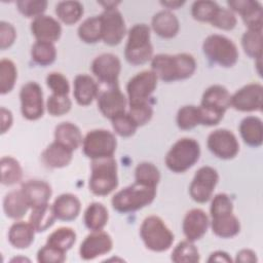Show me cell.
<instances>
[{
  "mask_svg": "<svg viewBox=\"0 0 263 263\" xmlns=\"http://www.w3.org/2000/svg\"><path fill=\"white\" fill-rule=\"evenodd\" d=\"M196 70V61L190 53H159L151 60V71L164 82L184 80L191 77Z\"/></svg>",
  "mask_w": 263,
  "mask_h": 263,
  "instance_id": "1",
  "label": "cell"
},
{
  "mask_svg": "<svg viewBox=\"0 0 263 263\" xmlns=\"http://www.w3.org/2000/svg\"><path fill=\"white\" fill-rule=\"evenodd\" d=\"M228 89L221 84H214L208 87L202 93L199 109L200 124L206 126L217 125L230 107Z\"/></svg>",
  "mask_w": 263,
  "mask_h": 263,
  "instance_id": "2",
  "label": "cell"
},
{
  "mask_svg": "<svg viewBox=\"0 0 263 263\" xmlns=\"http://www.w3.org/2000/svg\"><path fill=\"white\" fill-rule=\"evenodd\" d=\"M156 188L135 182L115 193L111 199L112 206L118 213H133L153 202Z\"/></svg>",
  "mask_w": 263,
  "mask_h": 263,
  "instance_id": "3",
  "label": "cell"
},
{
  "mask_svg": "<svg viewBox=\"0 0 263 263\" xmlns=\"http://www.w3.org/2000/svg\"><path fill=\"white\" fill-rule=\"evenodd\" d=\"M150 38L151 29L146 24H136L128 30L124 58L130 65L141 66L152 60L153 46Z\"/></svg>",
  "mask_w": 263,
  "mask_h": 263,
  "instance_id": "4",
  "label": "cell"
},
{
  "mask_svg": "<svg viewBox=\"0 0 263 263\" xmlns=\"http://www.w3.org/2000/svg\"><path fill=\"white\" fill-rule=\"evenodd\" d=\"M118 186L117 163L114 157L91 160L88 187L92 194L106 196Z\"/></svg>",
  "mask_w": 263,
  "mask_h": 263,
  "instance_id": "5",
  "label": "cell"
},
{
  "mask_svg": "<svg viewBox=\"0 0 263 263\" xmlns=\"http://www.w3.org/2000/svg\"><path fill=\"white\" fill-rule=\"evenodd\" d=\"M200 157V146L192 138L178 140L165 155L166 167L176 174H182L191 168Z\"/></svg>",
  "mask_w": 263,
  "mask_h": 263,
  "instance_id": "6",
  "label": "cell"
},
{
  "mask_svg": "<svg viewBox=\"0 0 263 263\" xmlns=\"http://www.w3.org/2000/svg\"><path fill=\"white\" fill-rule=\"evenodd\" d=\"M140 236L145 247L156 253L167 251L174 242V233L158 216L145 218L140 227Z\"/></svg>",
  "mask_w": 263,
  "mask_h": 263,
  "instance_id": "7",
  "label": "cell"
},
{
  "mask_svg": "<svg viewBox=\"0 0 263 263\" xmlns=\"http://www.w3.org/2000/svg\"><path fill=\"white\" fill-rule=\"evenodd\" d=\"M202 51L210 62L224 68L233 67L238 61V49L236 45L224 35H209L203 40Z\"/></svg>",
  "mask_w": 263,
  "mask_h": 263,
  "instance_id": "8",
  "label": "cell"
},
{
  "mask_svg": "<svg viewBox=\"0 0 263 263\" xmlns=\"http://www.w3.org/2000/svg\"><path fill=\"white\" fill-rule=\"evenodd\" d=\"M117 141L113 133L104 128L89 130L82 141V151L91 160L113 157Z\"/></svg>",
  "mask_w": 263,
  "mask_h": 263,
  "instance_id": "9",
  "label": "cell"
},
{
  "mask_svg": "<svg viewBox=\"0 0 263 263\" xmlns=\"http://www.w3.org/2000/svg\"><path fill=\"white\" fill-rule=\"evenodd\" d=\"M219 182L218 172L209 165L201 166L195 173L190 186L189 194L198 203H204L213 197V192Z\"/></svg>",
  "mask_w": 263,
  "mask_h": 263,
  "instance_id": "10",
  "label": "cell"
},
{
  "mask_svg": "<svg viewBox=\"0 0 263 263\" xmlns=\"http://www.w3.org/2000/svg\"><path fill=\"white\" fill-rule=\"evenodd\" d=\"M157 76L151 70H144L133 76L126 84L128 105L148 102L157 87Z\"/></svg>",
  "mask_w": 263,
  "mask_h": 263,
  "instance_id": "11",
  "label": "cell"
},
{
  "mask_svg": "<svg viewBox=\"0 0 263 263\" xmlns=\"http://www.w3.org/2000/svg\"><path fill=\"white\" fill-rule=\"evenodd\" d=\"M21 112L28 120H38L43 116L44 103L41 86L35 81L24 84L20 90Z\"/></svg>",
  "mask_w": 263,
  "mask_h": 263,
  "instance_id": "12",
  "label": "cell"
},
{
  "mask_svg": "<svg viewBox=\"0 0 263 263\" xmlns=\"http://www.w3.org/2000/svg\"><path fill=\"white\" fill-rule=\"evenodd\" d=\"M206 146L212 154L224 160L234 158L239 152V144L235 135L226 128L213 130L208 137Z\"/></svg>",
  "mask_w": 263,
  "mask_h": 263,
  "instance_id": "13",
  "label": "cell"
},
{
  "mask_svg": "<svg viewBox=\"0 0 263 263\" xmlns=\"http://www.w3.org/2000/svg\"><path fill=\"white\" fill-rule=\"evenodd\" d=\"M263 106V86L261 83H249L230 97V107L240 112L261 111Z\"/></svg>",
  "mask_w": 263,
  "mask_h": 263,
  "instance_id": "14",
  "label": "cell"
},
{
  "mask_svg": "<svg viewBox=\"0 0 263 263\" xmlns=\"http://www.w3.org/2000/svg\"><path fill=\"white\" fill-rule=\"evenodd\" d=\"M100 18L104 43L110 46L118 45L126 34V26L121 12L117 8L104 10Z\"/></svg>",
  "mask_w": 263,
  "mask_h": 263,
  "instance_id": "15",
  "label": "cell"
},
{
  "mask_svg": "<svg viewBox=\"0 0 263 263\" xmlns=\"http://www.w3.org/2000/svg\"><path fill=\"white\" fill-rule=\"evenodd\" d=\"M120 71V60L113 53H102L96 57L91 63L92 74L105 86L119 85L118 78Z\"/></svg>",
  "mask_w": 263,
  "mask_h": 263,
  "instance_id": "16",
  "label": "cell"
},
{
  "mask_svg": "<svg viewBox=\"0 0 263 263\" xmlns=\"http://www.w3.org/2000/svg\"><path fill=\"white\" fill-rule=\"evenodd\" d=\"M97 100L100 112L104 117L110 120L124 113L128 103L127 98L120 90L119 85L106 86L103 90H99Z\"/></svg>",
  "mask_w": 263,
  "mask_h": 263,
  "instance_id": "17",
  "label": "cell"
},
{
  "mask_svg": "<svg viewBox=\"0 0 263 263\" xmlns=\"http://www.w3.org/2000/svg\"><path fill=\"white\" fill-rule=\"evenodd\" d=\"M113 248L112 237L103 230L91 231L81 242L79 255L82 260H93L111 252Z\"/></svg>",
  "mask_w": 263,
  "mask_h": 263,
  "instance_id": "18",
  "label": "cell"
},
{
  "mask_svg": "<svg viewBox=\"0 0 263 263\" xmlns=\"http://www.w3.org/2000/svg\"><path fill=\"white\" fill-rule=\"evenodd\" d=\"M229 9L240 14L248 30L262 31L263 9L258 1L254 0H232L227 1Z\"/></svg>",
  "mask_w": 263,
  "mask_h": 263,
  "instance_id": "19",
  "label": "cell"
},
{
  "mask_svg": "<svg viewBox=\"0 0 263 263\" xmlns=\"http://www.w3.org/2000/svg\"><path fill=\"white\" fill-rule=\"evenodd\" d=\"M209 226V216L201 209L188 211L182 222V230L186 239L193 242L200 239L206 233Z\"/></svg>",
  "mask_w": 263,
  "mask_h": 263,
  "instance_id": "20",
  "label": "cell"
},
{
  "mask_svg": "<svg viewBox=\"0 0 263 263\" xmlns=\"http://www.w3.org/2000/svg\"><path fill=\"white\" fill-rule=\"evenodd\" d=\"M30 29L36 41L54 43L62 35L61 24L54 17L46 14L35 17L31 23Z\"/></svg>",
  "mask_w": 263,
  "mask_h": 263,
  "instance_id": "21",
  "label": "cell"
},
{
  "mask_svg": "<svg viewBox=\"0 0 263 263\" xmlns=\"http://www.w3.org/2000/svg\"><path fill=\"white\" fill-rule=\"evenodd\" d=\"M21 190L31 209L48 203L52 195L50 185L42 180H29L22 185Z\"/></svg>",
  "mask_w": 263,
  "mask_h": 263,
  "instance_id": "22",
  "label": "cell"
},
{
  "mask_svg": "<svg viewBox=\"0 0 263 263\" xmlns=\"http://www.w3.org/2000/svg\"><path fill=\"white\" fill-rule=\"evenodd\" d=\"M99 95V86L87 74H78L73 82V97L80 106H88Z\"/></svg>",
  "mask_w": 263,
  "mask_h": 263,
  "instance_id": "23",
  "label": "cell"
},
{
  "mask_svg": "<svg viewBox=\"0 0 263 263\" xmlns=\"http://www.w3.org/2000/svg\"><path fill=\"white\" fill-rule=\"evenodd\" d=\"M73 158V151L68 147L53 141L41 153V161L48 168H62L67 166Z\"/></svg>",
  "mask_w": 263,
  "mask_h": 263,
  "instance_id": "24",
  "label": "cell"
},
{
  "mask_svg": "<svg viewBox=\"0 0 263 263\" xmlns=\"http://www.w3.org/2000/svg\"><path fill=\"white\" fill-rule=\"evenodd\" d=\"M52 209L58 220L69 222L78 217L81 210V203L76 195L72 193H63L54 199Z\"/></svg>",
  "mask_w": 263,
  "mask_h": 263,
  "instance_id": "25",
  "label": "cell"
},
{
  "mask_svg": "<svg viewBox=\"0 0 263 263\" xmlns=\"http://www.w3.org/2000/svg\"><path fill=\"white\" fill-rule=\"evenodd\" d=\"M151 28L161 38H174L180 29L178 17L170 10H160L156 12L151 20Z\"/></svg>",
  "mask_w": 263,
  "mask_h": 263,
  "instance_id": "26",
  "label": "cell"
},
{
  "mask_svg": "<svg viewBox=\"0 0 263 263\" xmlns=\"http://www.w3.org/2000/svg\"><path fill=\"white\" fill-rule=\"evenodd\" d=\"M35 228L30 222L16 221L8 230V241L17 250H25L29 248L35 238Z\"/></svg>",
  "mask_w": 263,
  "mask_h": 263,
  "instance_id": "27",
  "label": "cell"
},
{
  "mask_svg": "<svg viewBox=\"0 0 263 263\" xmlns=\"http://www.w3.org/2000/svg\"><path fill=\"white\" fill-rule=\"evenodd\" d=\"M239 134L243 142L251 147H260L263 143V123L257 116H247L239 123Z\"/></svg>",
  "mask_w": 263,
  "mask_h": 263,
  "instance_id": "28",
  "label": "cell"
},
{
  "mask_svg": "<svg viewBox=\"0 0 263 263\" xmlns=\"http://www.w3.org/2000/svg\"><path fill=\"white\" fill-rule=\"evenodd\" d=\"M211 228L215 235L221 238H231L240 231V222L233 213L212 218Z\"/></svg>",
  "mask_w": 263,
  "mask_h": 263,
  "instance_id": "29",
  "label": "cell"
},
{
  "mask_svg": "<svg viewBox=\"0 0 263 263\" xmlns=\"http://www.w3.org/2000/svg\"><path fill=\"white\" fill-rule=\"evenodd\" d=\"M54 141L74 151L82 144L83 138L79 127L76 124L65 121L55 126Z\"/></svg>",
  "mask_w": 263,
  "mask_h": 263,
  "instance_id": "30",
  "label": "cell"
},
{
  "mask_svg": "<svg viewBox=\"0 0 263 263\" xmlns=\"http://www.w3.org/2000/svg\"><path fill=\"white\" fill-rule=\"evenodd\" d=\"M30 209L22 190L8 192L3 199V211L7 218L13 220L22 219Z\"/></svg>",
  "mask_w": 263,
  "mask_h": 263,
  "instance_id": "31",
  "label": "cell"
},
{
  "mask_svg": "<svg viewBox=\"0 0 263 263\" xmlns=\"http://www.w3.org/2000/svg\"><path fill=\"white\" fill-rule=\"evenodd\" d=\"M109 220L107 208L101 202H91L84 212L83 221L87 229L90 231L103 230Z\"/></svg>",
  "mask_w": 263,
  "mask_h": 263,
  "instance_id": "32",
  "label": "cell"
},
{
  "mask_svg": "<svg viewBox=\"0 0 263 263\" xmlns=\"http://www.w3.org/2000/svg\"><path fill=\"white\" fill-rule=\"evenodd\" d=\"M55 219L52 205L46 203L32 209L29 222L35 228L36 232H44L53 225Z\"/></svg>",
  "mask_w": 263,
  "mask_h": 263,
  "instance_id": "33",
  "label": "cell"
},
{
  "mask_svg": "<svg viewBox=\"0 0 263 263\" xmlns=\"http://www.w3.org/2000/svg\"><path fill=\"white\" fill-rule=\"evenodd\" d=\"M78 37L87 44H93L102 40V25L100 15L87 17L77 29Z\"/></svg>",
  "mask_w": 263,
  "mask_h": 263,
  "instance_id": "34",
  "label": "cell"
},
{
  "mask_svg": "<svg viewBox=\"0 0 263 263\" xmlns=\"http://www.w3.org/2000/svg\"><path fill=\"white\" fill-rule=\"evenodd\" d=\"M83 5L79 1H61L55 5V14L64 24H76L83 14Z\"/></svg>",
  "mask_w": 263,
  "mask_h": 263,
  "instance_id": "35",
  "label": "cell"
},
{
  "mask_svg": "<svg viewBox=\"0 0 263 263\" xmlns=\"http://www.w3.org/2000/svg\"><path fill=\"white\" fill-rule=\"evenodd\" d=\"M1 183L5 186H12L18 183L23 178V168L15 158L3 156L0 160Z\"/></svg>",
  "mask_w": 263,
  "mask_h": 263,
  "instance_id": "36",
  "label": "cell"
},
{
  "mask_svg": "<svg viewBox=\"0 0 263 263\" xmlns=\"http://www.w3.org/2000/svg\"><path fill=\"white\" fill-rule=\"evenodd\" d=\"M76 238L77 235L73 228L60 227L48 235L46 243L67 253V251H69L74 246Z\"/></svg>",
  "mask_w": 263,
  "mask_h": 263,
  "instance_id": "37",
  "label": "cell"
},
{
  "mask_svg": "<svg viewBox=\"0 0 263 263\" xmlns=\"http://www.w3.org/2000/svg\"><path fill=\"white\" fill-rule=\"evenodd\" d=\"M31 58L35 64L46 67L51 65L57 59V49L53 43L36 41L31 48Z\"/></svg>",
  "mask_w": 263,
  "mask_h": 263,
  "instance_id": "38",
  "label": "cell"
},
{
  "mask_svg": "<svg viewBox=\"0 0 263 263\" xmlns=\"http://www.w3.org/2000/svg\"><path fill=\"white\" fill-rule=\"evenodd\" d=\"M171 259L176 263H197L200 261V255L194 242L186 239L175 247Z\"/></svg>",
  "mask_w": 263,
  "mask_h": 263,
  "instance_id": "39",
  "label": "cell"
},
{
  "mask_svg": "<svg viewBox=\"0 0 263 263\" xmlns=\"http://www.w3.org/2000/svg\"><path fill=\"white\" fill-rule=\"evenodd\" d=\"M135 182L155 187L160 181V172L158 167L152 162H140L135 168Z\"/></svg>",
  "mask_w": 263,
  "mask_h": 263,
  "instance_id": "40",
  "label": "cell"
},
{
  "mask_svg": "<svg viewBox=\"0 0 263 263\" xmlns=\"http://www.w3.org/2000/svg\"><path fill=\"white\" fill-rule=\"evenodd\" d=\"M241 46L245 53L257 60L262 58V31L247 30L241 36Z\"/></svg>",
  "mask_w": 263,
  "mask_h": 263,
  "instance_id": "41",
  "label": "cell"
},
{
  "mask_svg": "<svg viewBox=\"0 0 263 263\" xmlns=\"http://www.w3.org/2000/svg\"><path fill=\"white\" fill-rule=\"evenodd\" d=\"M17 79V70L14 63L8 59L0 61V93L6 95L10 92Z\"/></svg>",
  "mask_w": 263,
  "mask_h": 263,
  "instance_id": "42",
  "label": "cell"
},
{
  "mask_svg": "<svg viewBox=\"0 0 263 263\" xmlns=\"http://www.w3.org/2000/svg\"><path fill=\"white\" fill-rule=\"evenodd\" d=\"M176 122L180 129L190 130L200 124V116L198 106L186 105L178 110Z\"/></svg>",
  "mask_w": 263,
  "mask_h": 263,
  "instance_id": "43",
  "label": "cell"
},
{
  "mask_svg": "<svg viewBox=\"0 0 263 263\" xmlns=\"http://www.w3.org/2000/svg\"><path fill=\"white\" fill-rule=\"evenodd\" d=\"M220 6L218 3L209 0L195 1L191 6V15L198 22L211 23Z\"/></svg>",
  "mask_w": 263,
  "mask_h": 263,
  "instance_id": "44",
  "label": "cell"
},
{
  "mask_svg": "<svg viewBox=\"0 0 263 263\" xmlns=\"http://www.w3.org/2000/svg\"><path fill=\"white\" fill-rule=\"evenodd\" d=\"M111 122L115 134L122 138H128L134 136L138 128V125L126 111L111 119Z\"/></svg>",
  "mask_w": 263,
  "mask_h": 263,
  "instance_id": "45",
  "label": "cell"
},
{
  "mask_svg": "<svg viewBox=\"0 0 263 263\" xmlns=\"http://www.w3.org/2000/svg\"><path fill=\"white\" fill-rule=\"evenodd\" d=\"M72 108V101L68 96L51 93L46 102L47 112L51 116H62L67 114Z\"/></svg>",
  "mask_w": 263,
  "mask_h": 263,
  "instance_id": "46",
  "label": "cell"
},
{
  "mask_svg": "<svg viewBox=\"0 0 263 263\" xmlns=\"http://www.w3.org/2000/svg\"><path fill=\"white\" fill-rule=\"evenodd\" d=\"M46 0H18L16 1L17 10L26 17H37L42 15L47 8Z\"/></svg>",
  "mask_w": 263,
  "mask_h": 263,
  "instance_id": "47",
  "label": "cell"
},
{
  "mask_svg": "<svg viewBox=\"0 0 263 263\" xmlns=\"http://www.w3.org/2000/svg\"><path fill=\"white\" fill-rule=\"evenodd\" d=\"M128 106H129L128 114L134 119L138 127L147 124L151 120L153 116V109H152V106L149 104V102L132 104Z\"/></svg>",
  "mask_w": 263,
  "mask_h": 263,
  "instance_id": "48",
  "label": "cell"
},
{
  "mask_svg": "<svg viewBox=\"0 0 263 263\" xmlns=\"http://www.w3.org/2000/svg\"><path fill=\"white\" fill-rule=\"evenodd\" d=\"M233 213V202L229 195L226 193H218L212 198L211 206H210V214L211 218Z\"/></svg>",
  "mask_w": 263,
  "mask_h": 263,
  "instance_id": "49",
  "label": "cell"
},
{
  "mask_svg": "<svg viewBox=\"0 0 263 263\" xmlns=\"http://www.w3.org/2000/svg\"><path fill=\"white\" fill-rule=\"evenodd\" d=\"M237 20L233 11L228 8H219L215 17L210 23L213 27H216L220 30L230 31L236 26Z\"/></svg>",
  "mask_w": 263,
  "mask_h": 263,
  "instance_id": "50",
  "label": "cell"
},
{
  "mask_svg": "<svg viewBox=\"0 0 263 263\" xmlns=\"http://www.w3.org/2000/svg\"><path fill=\"white\" fill-rule=\"evenodd\" d=\"M46 84L54 95L68 96L70 91V84L68 79L60 72L49 73L46 76Z\"/></svg>",
  "mask_w": 263,
  "mask_h": 263,
  "instance_id": "51",
  "label": "cell"
},
{
  "mask_svg": "<svg viewBox=\"0 0 263 263\" xmlns=\"http://www.w3.org/2000/svg\"><path fill=\"white\" fill-rule=\"evenodd\" d=\"M66 260V252L55 249L47 243L37 252V261L39 263H63Z\"/></svg>",
  "mask_w": 263,
  "mask_h": 263,
  "instance_id": "52",
  "label": "cell"
},
{
  "mask_svg": "<svg viewBox=\"0 0 263 263\" xmlns=\"http://www.w3.org/2000/svg\"><path fill=\"white\" fill-rule=\"evenodd\" d=\"M16 31L15 28L7 22H0V48L1 50H5L9 48L15 41Z\"/></svg>",
  "mask_w": 263,
  "mask_h": 263,
  "instance_id": "53",
  "label": "cell"
},
{
  "mask_svg": "<svg viewBox=\"0 0 263 263\" xmlns=\"http://www.w3.org/2000/svg\"><path fill=\"white\" fill-rule=\"evenodd\" d=\"M235 262H241V263H253V262H258L257 254L250 250V249H242L236 253L235 257Z\"/></svg>",
  "mask_w": 263,
  "mask_h": 263,
  "instance_id": "54",
  "label": "cell"
},
{
  "mask_svg": "<svg viewBox=\"0 0 263 263\" xmlns=\"http://www.w3.org/2000/svg\"><path fill=\"white\" fill-rule=\"evenodd\" d=\"M0 114H1V134L3 135L11 127L13 122V116L11 111L4 107H1Z\"/></svg>",
  "mask_w": 263,
  "mask_h": 263,
  "instance_id": "55",
  "label": "cell"
},
{
  "mask_svg": "<svg viewBox=\"0 0 263 263\" xmlns=\"http://www.w3.org/2000/svg\"><path fill=\"white\" fill-rule=\"evenodd\" d=\"M208 262H226V263H230L232 262V259L230 257V255L224 251H215L213 253H211Z\"/></svg>",
  "mask_w": 263,
  "mask_h": 263,
  "instance_id": "56",
  "label": "cell"
},
{
  "mask_svg": "<svg viewBox=\"0 0 263 263\" xmlns=\"http://www.w3.org/2000/svg\"><path fill=\"white\" fill-rule=\"evenodd\" d=\"M184 3H185V1H161L160 2L161 5L167 7L168 9H178Z\"/></svg>",
  "mask_w": 263,
  "mask_h": 263,
  "instance_id": "57",
  "label": "cell"
},
{
  "mask_svg": "<svg viewBox=\"0 0 263 263\" xmlns=\"http://www.w3.org/2000/svg\"><path fill=\"white\" fill-rule=\"evenodd\" d=\"M99 4H101L105 10H108V9H114L116 8V6L120 3L119 1H102V2H98Z\"/></svg>",
  "mask_w": 263,
  "mask_h": 263,
  "instance_id": "58",
  "label": "cell"
},
{
  "mask_svg": "<svg viewBox=\"0 0 263 263\" xmlns=\"http://www.w3.org/2000/svg\"><path fill=\"white\" fill-rule=\"evenodd\" d=\"M18 260H20V259H16V258H14V259H12L11 261L13 262V261H18ZM22 260H24V261H30V260H29V259H27V258H22Z\"/></svg>",
  "mask_w": 263,
  "mask_h": 263,
  "instance_id": "59",
  "label": "cell"
}]
</instances>
